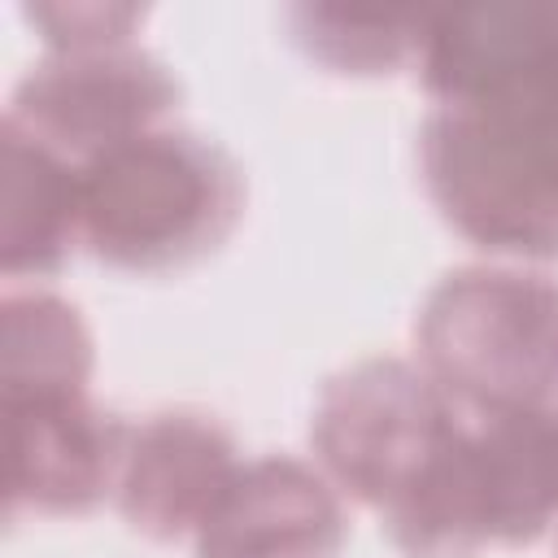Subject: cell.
Instances as JSON below:
<instances>
[{"instance_id": "5", "label": "cell", "mask_w": 558, "mask_h": 558, "mask_svg": "<svg viewBox=\"0 0 558 558\" xmlns=\"http://www.w3.org/2000/svg\"><path fill=\"white\" fill-rule=\"evenodd\" d=\"M418 170L436 214L475 248L558 262V187L471 109L436 105L423 118Z\"/></svg>"}, {"instance_id": "13", "label": "cell", "mask_w": 558, "mask_h": 558, "mask_svg": "<svg viewBox=\"0 0 558 558\" xmlns=\"http://www.w3.org/2000/svg\"><path fill=\"white\" fill-rule=\"evenodd\" d=\"M22 17L31 26H39V35H44V44L52 52H70V48L131 44L135 26L144 22V9L140 4L83 0V4H26Z\"/></svg>"}, {"instance_id": "6", "label": "cell", "mask_w": 558, "mask_h": 558, "mask_svg": "<svg viewBox=\"0 0 558 558\" xmlns=\"http://www.w3.org/2000/svg\"><path fill=\"white\" fill-rule=\"evenodd\" d=\"M174 105L179 83L166 61L140 44H105L35 61L17 78L4 118L83 166L100 148L161 126Z\"/></svg>"}, {"instance_id": "3", "label": "cell", "mask_w": 558, "mask_h": 558, "mask_svg": "<svg viewBox=\"0 0 558 558\" xmlns=\"http://www.w3.org/2000/svg\"><path fill=\"white\" fill-rule=\"evenodd\" d=\"M418 78L484 118L558 187V4H466L427 17Z\"/></svg>"}, {"instance_id": "9", "label": "cell", "mask_w": 558, "mask_h": 558, "mask_svg": "<svg viewBox=\"0 0 558 558\" xmlns=\"http://www.w3.org/2000/svg\"><path fill=\"white\" fill-rule=\"evenodd\" d=\"M231 427L205 410H157L131 427L113 484L118 514L148 541L192 536L240 471Z\"/></svg>"}, {"instance_id": "8", "label": "cell", "mask_w": 558, "mask_h": 558, "mask_svg": "<svg viewBox=\"0 0 558 558\" xmlns=\"http://www.w3.org/2000/svg\"><path fill=\"white\" fill-rule=\"evenodd\" d=\"M349 541L344 493L292 453L240 462L205 523L196 558H336Z\"/></svg>"}, {"instance_id": "7", "label": "cell", "mask_w": 558, "mask_h": 558, "mask_svg": "<svg viewBox=\"0 0 558 558\" xmlns=\"http://www.w3.org/2000/svg\"><path fill=\"white\" fill-rule=\"evenodd\" d=\"M9 519H74L113 497L131 423L92 401V388L4 392Z\"/></svg>"}, {"instance_id": "4", "label": "cell", "mask_w": 558, "mask_h": 558, "mask_svg": "<svg viewBox=\"0 0 558 558\" xmlns=\"http://www.w3.org/2000/svg\"><path fill=\"white\" fill-rule=\"evenodd\" d=\"M462 405L405 357H362L331 375L314 401L310 445L323 475L379 519L436 466Z\"/></svg>"}, {"instance_id": "1", "label": "cell", "mask_w": 558, "mask_h": 558, "mask_svg": "<svg viewBox=\"0 0 558 558\" xmlns=\"http://www.w3.org/2000/svg\"><path fill=\"white\" fill-rule=\"evenodd\" d=\"M83 244L131 275L183 270L227 244L244 214V174L227 148L153 126L78 166Z\"/></svg>"}, {"instance_id": "14", "label": "cell", "mask_w": 558, "mask_h": 558, "mask_svg": "<svg viewBox=\"0 0 558 558\" xmlns=\"http://www.w3.org/2000/svg\"><path fill=\"white\" fill-rule=\"evenodd\" d=\"M549 427H554V449H558V401L549 405Z\"/></svg>"}, {"instance_id": "12", "label": "cell", "mask_w": 558, "mask_h": 558, "mask_svg": "<svg viewBox=\"0 0 558 558\" xmlns=\"http://www.w3.org/2000/svg\"><path fill=\"white\" fill-rule=\"evenodd\" d=\"M432 13H366L301 4L288 13L301 52L336 74H392L418 61Z\"/></svg>"}, {"instance_id": "10", "label": "cell", "mask_w": 558, "mask_h": 558, "mask_svg": "<svg viewBox=\"0 0 558 558\" xmlns=\"http://www.w3.org/2000/svg\"><path fill=\"white\" fill-rule=\"evenodd\" d=\"M0 266L9 279L57 275L83 244L78 161L61 157L17 122H0Z\"/></svg>"}, {"instance_id": "11", "label": "cell", "mask_w": 558, "mask_h": 558, "mask_svg": "<svg viewBox=\"0 0 558 558\" xmlns=\"http://www.w3.org/2000/svg\"><path fill=\"white\" fill-rule=\"evenodd\" d=\"M96 344L74 301L48 288L0 296V392L92 388Z\"/></svg>"}, {"instance_id": "2", "label": "cell", "mask_w": 558, "mask_h": 558, "mask_svg": "<svg viewBox=\"0 0 558 558\" xmlns=\"http://www.w3.org/2000/svg\"><path fill=\"white\" fill-rule=\"evenodd\" d=\"M418 366L475 414L558 401V279L523 266H458L414 318Z\"/></svg>"}]
</instances>
